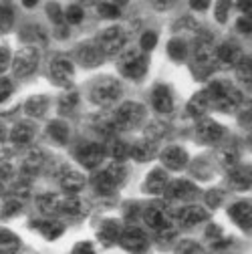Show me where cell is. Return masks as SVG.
<instances>
[{
	"mask_svg": "<svg viewBox=\"0 0 252 254\" xmlns=\"http://www.w3.org/2000/svg\"><path fill=\"white\" fill-rule=\"evenodd\" d=\"M204 91H206L210 107H214L218 111H224V113L234 111L242 101V95L226 81H212V85Z\"/></svg>",
	"mask_w": 252,
	"mask_h": 254,
	"instance_id": "1",
	"label": "cell"
},
{
	"mask_svg": "<svg viewBox=\"0 0 252 254\" xmlns=\"http://www.w3.org/2000/svg\"><path fill=\"white\" fill-rule=\"evenodd\" d=\"M117 69L123 77H127L131 81H141L149 69L147 53H143L141 49H125L119 55Z\"/></svg>",
	"mask_w": 252,
	"mask_h": 254,
	"instance_id": "2",
	"label": "cell"
},
{
	"mask_svg": "<svg viewBox=\"0 0 252 254\" xmlns=\"http://www.w3.org/2000/svg\"><path fill=\"white\" fill-rule=\"evenodd\" d=\"M123 87L113 77H99L89 85V99L99 107H111L121 97Z\"/></svg>",
	"mask_w": 252,
	"mask_h": 254,
	"instance_id": "3",
	"label": "cell"
},
{
	"mask_svg": "<svg viewBox=\"0 0 252 254\" xmlns=\"http://www.w3.org/2000/svg\"><path fill=\"white\" fill-rule=\"evenodd\" d=\"M123 180H125V168L119 162H113L111 166H107L95 174L93 186H95V190L101 196H109L123 184Z\"/></svg>",
	"mask_w": 252,
	"mask_h": 254,
	"instance_id": "4",
	"label": "cell"
},
{
	"mask_svg": "<svg viewBox=\"0 0 252 254\" xmlns=\"http://www.w3.org/2000/svg\"><path fill=\"white\" fill-rule=\"evenodd\" d=\"M145 119V107L141 103L135 101H127L117 107L115 115H113V127L119 131H129Z\"/></svg>",
	"mask_w": 252,
	"mask_h": 254,
	"instance_id": "5",
	"label": "cell"
},
{
	"mask_svg": "<svg viewBox=\"0 0 252 254\" xmlns=\"http://www.w3.org/2000/svg\"><path fill=\"white\" fill-rule=\"evenodd\" d=\"M39 61H41V53L35 45H28V47H22L14 59H12V71L18 79H24V77H30L37 67H39Z\"/></svg>",
	"mask_w": 252,
	"mask_h": 254,
	"instance_id": "6",
	"label": "cell"
},
{
	"mask_svg": "<svg viewBox=\"0 0 252 254\" xmlns=\"http://www.w3.org/2000/svg\"><path fill=\"white\" fill-rule=\"evenodd\" d=\"M125 41H127V35H125L123 26H109L97 37L95 45L103 57H111V55L121 53V49L125 47Z\"/></svg>",
	"mask_w": 252,
	"mask_h": 254,
	"instance_id": "7",
	"label": "cell"
},
{
	"mask_svg": "<svg viewBox=\"0 0 252 254\" xmlns=\"http://www.w3.org/2000/svg\"><path fill=\"white\" fill-rule=\"evenodd\" d=\"M49 79L57 87H71L75 79V67L67 57H55L49 63Z\"/></svg>",
	"mask_w": 252,
	"mask_h": 254,
	"instance_id": "8",
	"label": "cell"
},
{
	"mask_svg": "<svg viewBox=\"0 0 252 254\" xmlns=\"http://www.w3.org/2000/svg\"><path fill=\"white\" fill-rule=\"evenodd\" d=\"M143 222L147 224V228H151L153 232H170L172 230V214L168 208L160 206V204H151L143 210Z\"/></svg>",
	"mask_w": 252,
	"mask_h": 254,
	"instance_id": "9",
	"label": "cell"
},
{
	"mask_svg": "<svg viewBox=\"0 0 252 254\" xmlns=\"http://www.w3.org/2000/svg\"><path fill=\"white\" fill-rule=\"evenodd\" d=\"M117 242L121 244L123 250H127V252H131V254H143V252L147 250V246H149L145 232H143L141 228H137V226L123 228Z\"/></svg>",
	"mask_w": 252,
	"mask_h": 254,
	"instance_id": "10",
	"label": "cell"
},
{
	"mask_svg": "<svg viewBox=\"0 0 252 254\" xmlns=\"http://www.w3.org/2000/svg\"><path fill=\"white\" fill-rule=\"evenodd\" d=\"M77 162L87 168V170H95L101 166V162L105 160V147L99 143H85L77 149Z\"/></svg>",
	"mask_w": 252,
	"mask_h": 254,
	"instance_id": "11",
	"label": "cell"
},
{
	"mask_svg": "<svg viewBox=\"0 0 252 254\" xmlns=\"http://www.w3.org/2000/svg\"><path fill=\"white\" fill-rule=\"evenodd\" d=\"M160 157H162L164 168H166V170H172V172L184 170V168L188 166V162H190V155H188V151H186L184 147H180V145H170V147H166V149L160 153Z\"/></svg>",
	"mask_w": 252,
	"mask_h": 254,
	"instance_id": "12",
	"label": "cell"
},
{
	"mask_svg": "<svg viewBox=\"0 0 252 254\" xmlns=\"http://www.w3.org/2000/svg\"><path fill=\"white\" fill-rule=\"evenodd\" d=\"M151 105L157 113L170 115L174 111V93L168 85H155L151 91Z\"/></svg>",
	"mask_w": 252,
	"mask_h": 254,
	"instance_id": "13",
	"label": "cell"
},
{
	"mask_svg": "<svg viewBox=\"0 0 252 254\" xmlns=\"http://www.w3.org/2000/svg\"><path fill=\"white\" fill-rule=\"evenodd\" d=\"M224 133H226L224 127L220 125L218 121H214V119L202 117L198 121V125H196V135L204 143H216V141H220V139L224 137Z\"/></svg>",
	"mask_w": 252,
	"mask_h": 254,
	"instance_id": "14",
	"label": "cell"
},
{
	"mask_svg": "<svg viewBox=\"0 0 252 254\" xmlns=\"http://www.w3.org/2000/svg\"><path fill=\"white\" fill-rule=\"evenodd\" d=\"M59 184L67 194L77 196L83 190V186H85V178H83V174L79 170H75L71 166H65L59 174Z\"/></svg>",
	"mask_w": 252,
	"mask_h": 254,
	"instance_id": "15",
	"label": "cell"
},
{
	"mask_svg": "<svg viewBox=\"0 0 252 254\" xmlns=\"http://www.w3.org/2000/svg\"><path fill=\"white\" fill-rule=\"evenodd\" d=\"M176 218H178V222H180L182 226L190 228V226H198V224H202V222L208 220V210L202 208V206L190 204V206L180 208V212L176 214Z\"/></svg>",
	"mask_w": 252,
	"mask_h": 254,
	"instance_id": "16",
	"label": "cell"
},
{
	"mask_svg": "<svg viewBox=\"0 0 252 254\" xmlns=\"http://www.w3.org/2000/svg\"><path fill=\"white\" fill-rule=\"evenodd\" d=\"M214 59L216 63H222L224 67H236V63L242 59V51L234 41H226L218 45V49L214 51Z\"/></svg>",
	"mask_w": 252,
	"mask_h": 254,
	"instance_id": "17",
	"label": "cell"
},
{
	"mask_svg": "<svg viewBox=\"0 0 252 254\" xmlns=\"http://www.w3.org/2000/svg\"><path fill=\"white\" fill-rule=\"evenodd\" d=\"M168 184H170V178H168V172H164L162 168H155L147 174L145 182H143V190L147 194H153V196H160V194H166L168 190Z\"/></svg>",
	"mask_w": 252,
	"mask_h": 254,
	"instance_id": "18",
	"label": "cell"
},
{
	"mask_svg": "<svg viewBox=\"0 0 252 254\" xmlns=\"http://www.w3.org/2000/svg\"><path fill=\"white\" fill-rule=\"evenodd\" d=\"M166 194H168L170 198H174V200L188 202V200L196 198L198 188H196L192 182H188V180H176V182H170V184H168Z\"/></svg>",
	"mask_w": 252,
	"mask_h": 254,
	"instance_id": "19",
	"label": "cell"
},
{
	"mask_svg": "<svg viewBox=\"0 0 252 254\" xmlns=\"http://www.w3.org/2000/svg\"><path fill=\"white\" fill-rule=\"evenodd\" d=\"M77 59L83 67L91 69V67H97L101 65V61H103V55L101 51L97 49L95 43H85V45H79L77 47Z\"/></svg>",
	"mask_w": 252,
	"mask_h": 254,
	"instance_id": "20",
	"label": "cell"
},
{
	"mask_svg": "<svg viewBox=\"0 0 252 254\" xmlns=\"http://www.w3.org/2000/svg\"><path fill=\"white\" fill-rule=\"evenodd\" d=\"M121 224L117 220H113V218H107V220H103L101 224H99V228H97V236H99V242L103 244V246H111V244H115L117 240H119V234H121Z\"/></svg>",
	"mask_w": 252,
	"mask_h": 254,
	"instance_id": "21",
	"label": "cell"
},
{
	"mask_svg": "<svg viewBox=\"0 0 252 254\" xmlns=\"http://www.w3.org/2000/svg\"><path fill=\"white\" fill-rule=\"evenodd\" d=\"M228 216L236 222V224L242 228V230H250V220H252V208H250V202L244 200V202H236L228 208Z\"/></svg>",
	"mask_w": 252,
	"mask_h": 254,
	"instance_id": "22",
	"label": "cell"
},
{
	"mask_svg": "<svg viewBox=\"0 0 252 254\" xmlns=\"http://www.w3.org/2000/svg\"><path fill=\"white\" fill-rule=\"evenodd\" d=\"M57 214H65V216H81L85 214V202L77 196H63L59 198V206H57Z\"/></svg>",
	"mask_w": 252,
	"mask_h": 254,
	"instance_id": "23",
	"label": "cell"
},
{
	"mask_svg": "<svg viewBox=\"0 0 252 254\" xmlns=\"http://www.w3.org/2000/svg\"><path fill=\"white\" fill-rule=\"evenodd\" d=\"M35 137V125L28 121H20L10 129V141L14 145H28Z\"/></svg>",
	"mask_w": 252,
	"mask_h": 254,
	"instance_id": "24",
	"label": "cell"
},
{
	"mask_svg": "<svg viewBox=\"0 0 252 254\" xmlns=\"http://www.w3.org/2000/svg\"><path fill=\"white\" fill-rule=\"evenodd\" d=\"M129 155L135 162H147L155 155V143L153 139H139L129 147Z\"/></svg>",
	"mask_w": 252,
	"mask_h": 254,
	"instance_id": "25",
	"label": "cell"
},
{
	"mask_svg": "<svg viewBox=\"0 0 252 254\" xmlns=\"http://www.w3.org/2000/svg\"><path fill=\"white\" fill-rule=\"evenodd\" d=\"M43 164H45V155H43V151L41 149H30L24 157H22V164H20V170L24 172V174H28V176H33V174H37L41 168H43Z\"/></svg>",
	"mask_w": 252,
	"mask_h": 254,
	"instance_id": "26",
	"label": "cell"
},
{
	"mask_svg": "<svg viewBox=\"0 0 252 254\" xmlns=\"http://www.w3.org/2000/svg\"><path fill=\"white\" fill-rule=\"evenodd\" d=\"M47 109H49V99L45 95H33V97L24 103V113L28 117H35V119L43 117L47 113Z\"/></svg>",
	"mask_w": 252,
	"mask_h": 254,
	"instance_id": "27",
	"label": "cell"
},
{
	"mask_svg": "<svg viewBox=\"0 0 252 254\" xmlns=\"http://www.w3.org/2000/svg\"><path fill=\"white\" fill-rule=\"evenodd\" d=\"M33 228H37L47 240H55V238H59L63 232H65V226L61 224V222H57V220H41V222H35L33 224Z\"/></svg>",
	"mask_w": 252,
	"mask_h": 254,
	"instance_id": "28",
	"label": "cell"
},
{
	"mask_svg": "<svg viewBox=\"0 0 252 254\" xmlns=\"http://www.w3.org/2000/svg\"><path fill=\"white\" fill-rule=\"evenodd\" d=\"M20 248V238L10 230H0V254H16Z\"/></svg>",
	"mask_w": 252,
	"mask_h": 254,
	"instance_id": "29",
	"label": "cell"
},
{
	"mask_svg": "<svg viewBox=\"0 0 252 254\" xmlns=\"http://www.w3.org/2000/svg\"><path fill=\"white\" fill-rule=\"evenodd\" d=\"M210 109V103H208V97H206V91H200L196 93L194 97L188 103V113L192 117H204V113Z\"/></svg>",
	"mask_w": 252,
	"mask_h": 254,
	"instance_id": "30",
	"label": "cell"
},
{
	"mask_svg": "<svg viewBox=\"0 0 252 254\" xmlns=\"http://www.w3.org/2000/svg\"><path fill=\"white\" fill-rule=\"evenodd\" d=\"M49 135L59 141V143H65L69 139V125L65 121H61V119H55L49 123Z\"/></svg>",
	"mask_w": 252,
	"mask_h": 254,
	"instance_id": "31",
	"label": "cell"
},
{
	"mask_svg": "<svg viewBox=\"0 0 252 254\" xmlns=\"http://www.w3.org/2000/svg\"><path fill=\"white\" fill-rule=\"evenodd\" d=\"M14 24V10L8 4H0V35H6Z\"/></svg>",
	"mask_w": 252,
	"mask_h": 254,
	"instance_id": "32",
	"label": "cell"
},
{
	"mask_svg": "<svg viewBox=\"0 0 252 254\" xmlns=\"http://www.w3.org/2000/svg\"><path fill=\"white\" fill-rule=\"evenodd\" d=\"M168 55L174 61H184L188 57V43L184 39H172L168 43Z\"/></svg>",
	"mask_w": 252,
	"mask_h": 254,
	"instance_id": "33",
	"label": "cell"
},
{
	"mask_svg": "<svg viewBox=\"0 0 252 254\" xmlns=\"http://www.w3.org/2000/svg\"><path fill=\"white\" fill-rule=\"evenodd\" d=\"M83 18H85V10L79 4H69L63 10V20H65V24H79Z\"/></svg>",
	"mask_w": 252,
	"mask_h": 254,
	"instance_id": "34",
	"label": "cell"
},
{
	"mask_svg": "<svg viewBox=\"0 0 252 254\" xmlns=\"http://www.w3.org/2000/svg\"><path fill=\"white\" fill-rule=\"evenodd\" d=\"M230 182L238 190H248V186H250V174H248V170H230Z\"/></svg>",
	"mask_w": 252,
	"mask_h": 254,
	"instance_id": "35",
	"label": "cell"
},
{
	"mask_svg": "<svg viewBox=\"0 0 252 254\" xmlns=\"http://www.w3.org/2000/svg\"><path fill=\"white\" fill-rule=\"evenodd\" d=\"M218 160H220V164H222L224 168L234 170L238 157H236V151H234L232 147H224V149H220V151H218Z\"/></svg>",
	"mask_w": 252,
	"mask_h": 254,
	"instance_id": "36",
	"label": "cell"
},
{
	"mask_svg": "<svg viewBox=\"0 0 252 254\" xmlns=\"http://www.w3.org/2000/svg\"><path fill=\"white\" fill-rule=\"evenodd\" d=\"M174 254H204L202 246L196 244L194 240H182L178 246H176V252Z\"/></svg>",
	"mask_w": 252,
	"mask_h": 254,
	"instance_id": "37",
	"label": "cell"
},
{
	"mask_svg": "<svg viewBox=\"0 0 252 254\" xmlns=\"http://www.w3.org/2000/svg\"><path fill=\"white\" fill-rule=\"evenodd\" d=\"M77 103H79V97H77V93L75 91H69V93H65L61 97V111H73L75 107H77Z\"/></svg>",
	"mask_w": 252,
	"mask_h": 254,
	"instance_id": "38",
	"label": "cell"
},
{
	"mask_svg": "<svg viewBox=\"0 0 252 254\" xmlns=\"http://www.w3.org/2000/svg\"><path fill=\"white\" fill-rule=\"evenodd\" d=\"M236 73H238V77H240L244 83H250V59H248V57H242V59L236 63Z\"/></svg>",
	"mask_w": 252,
	"mask_h": 254,
	"instance_id": "39",
	"label": "cell"
},
{
	"mask_svg": "<svg viewBox=\"0 0 252 254\" xmlns=\"http://www.w3.org/2000/svg\"><path fill=\"white\" fill-rule=\"evenodd\" d=\"M97 12L103 16V18H117L121 14V8L115 6V4H109V2H101L97 6Z\"/></svg>",
	"mask_w": 252,
	"mask_h": 254,
	"instance_id": "40",
	"label": "cell"
},
{
	"mask_svg": "<svg viewBox=\"0 0 252 254\" xmlns=\"http://www.w3.org/2000/svg\"><path fill=\"white\" fill-rule=\"evenodd\" d=\"M155 45H157V35L153 33V30H147V33H143V37H141V51L147 53V51L155 49Z\"/></svg>",
	"mask_w": 252,
	"mask_h": 254,
	"instance_id": "41",
	"label": "cell"
},
{
	"mask_svg": "<svg viewBox=\"0 0 252 254\" xmlns=\"http://www.w3.org/2000/svg\"><path fill=\"white\" fill-rule=\"evenodd\" d=\"M12 91H14V87H12V81L10 79H6V77L0 79V103H4L10 97V95H12Z\"/></svg>",
	"mask_w": 252,
	"mask_h": 254,
	"instance_id": "42",
	"label": "cell"
},
{
	"mask_svg": "<svg viewBox=\"0 0 252 254\" xmlns=\"http://www.w3.org/2000/svg\"><path fill=\"white\" fill-rule=\"evenodd\" d=\"M111 151H113L115 162H119V164H121V160H123V157H127V155H129V145H125L123 141H115Z\"/></svg>",
	"mask_w": 252,
	"mask_h": 254,
	"instance_id": "43",
	"label": "cell"
},
{
	"mask_svg": "<svg viewBox=\"0 0 252 254\" xmlns=\"http://www.w3.org/2000/svg\"><path fill=\"white\" fill-rule=\"evenodd\" d=\"M71 254H95V246H93V242H89V240H83V242H77L73 246Z\"/></svg>",
	"mask_w": 252,
	"mask_h": 254,
	"instance_id": "44",
	"label": "cell"
},
{
	"mask_svg": "<svg viewBox=\"0 0 252 254\" xmlns=\"http://www.w3.org/2000/svg\"><path fill=\"white\" fill-rule=\"evenodd\" d=\"M12 63V57H10V51L8 47H0V73H4Z\"/></svg>",
	"mask_w": 252,
	"mask_h": 254,
	"instance_id": "45",
	"label": "cell"
},
{
	"mask_svg": "<svg viewBox=\"0 0 252 254\" xmlns=\"http://www.w3.org/2000/svg\"><path fill=\"white\" fill-rule=\"evenodd\" d=\"M214 8H216V20H218V22H226V16H228V10H230V4H228V2H218Z\"/></svg>",
	"mask_w": 252,
	"mask_h": 254,
	"instance_id": "46",
	"label": "cell"
},
{
	"mask_svg": "<svg viewBox=\"0 0 252 254\" xmlns=\"http://www.w3.org/2000/svg\"><path fill=\"white\" fill-rule=\"evenodd\" d=\"M18 210H20V202L10 200V202H6V204H4L2 214H4V216H10V214H14V212H18Z\"/></svg>",
	"mask_w": 252,
	"mask_h": 254,
	"instance_id": "47",
	"label": "cell"
},
{
	"mask_svg": "<svg viewBox=\"0 0 252 254\" xmlns=\"http://www.w3.org/2000/svg\"><path fill=\"white\" fill-rule=\"evenodd\" d=\"M206 234H208V238H212V242H218V240H220V236H222V230H220L216 224H212V226L208 228V232H206Z\"/></svg>",
	"mask_w": 252,
	"mask_h": 254,
	"instance_id": "48",
	"label": "cell"
},
{
	"mask_svg": "<svg viewBox=\"0 0 252 254\" xmlns=\"http://www.w3.org/2000/svg\"><path fill=\"white\" fill-rule=\"evenodd\" d=\"M238 30L244 35H250V20L248 18H240L238 20Z\"/></svg>",
	"mask_w": 252,
	"mask_h": 254,
	"instance_id": "49",
	"label": "cell"
},
{
	"mask_svg": "<svg viewBox=\"0 0 252 254\" xmlns=\"http://www.w3.org/2000/svg\"><path fill=\"white\" fill-rule=\"evenodd\" d=\"M220 200H222V194H220V192H210L208 194V204L210 206H218Z\"/></svg>",
	"mask_w": 252,
	"mask_h": 254,
	"instance_id": "50",
	"label": "cell"
},
{
	"mask_svg": "<svg viewBox=\"0 0 252 254\" xmlns=\"http://www.w3.org/2000/svg\"><path fill=\"white\" fill-rule=\"evenodd\" d=\"M208 6H210L208 2H192V8H194V10H206Z\"/></svg>",
	"mask_w": 252,
	"mask_h": 254,
	"instance_id": "51",
	"label": "cell"
},
{
	"mask_svg": "<svg viewBox=\"0 0 252 254\" xmlns=\"http://www.w3.org/2000/svg\"><path fill=\"white\" fill-rule=\"evenodd\" d=\"M4 194V178H0V196Z\"/></svg>",
	"mask_w": 252,
	"mask_h": 254,
	"instance_id": "52",
	"label": "cell"
},
{
	"mask_svg": "<svg viewBox=\"0 0 252 254\" xmlns=\"http://www.w3.org/2000/svg\"><path fill=\"white\" fill-rule=\"evenodd\" d=\"M2 139H4V125L0 123V141H2Z\"/></svg>",
	"mask_w": 252,
	"mask_h": 254,
	"instance_id": "53",
	"label": "cell"
}]
</instances>
